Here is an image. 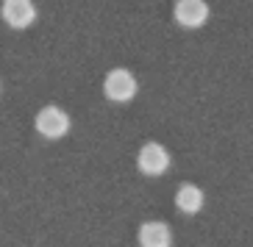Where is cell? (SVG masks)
Listing matches in <instances>:
<instances>
[{
    "instance_id": "cell-1",
    "label": "cell",
    "mask_w": 253,
    "mask_h": 247,
    "mask_svg": "<svg viewBox=\"0 0 253 247\" xmlns=\"http://www.w3.org/2000/svg\"><path fill=\"white\" fill-rule=\"evenodd\" d=\"M136 167H139L142 175L159 178V175H164L170 170V153L164 150V144L148 142V144H142L139 153H136Z\"/></svg>"
},
{
    "instance_id": "cell-2",
    "label": "cell",
    "mask_w": 253,
    "mask_h": 247,
    "mask_svg": "<svg viewBox=\"0 0 253 247\" xmlns=\"http://www.w3.org/2000/svg\"><path fill=\"white\" fill-rule=\"evenodd\" d=\"M136 89H139L136 78L128 72V70H123V67L109 70V75H106V81H103L106 98L114 100V103H128V100H134Z\"/></svg>"
},
{
    "instance_id": "cell-3",
    "label": "cell",
    "mask_w": 253,
    "mask_h": 247,
    "mask_svg": "<svg viewBox=\"0 0 253 247\" xmlns=\"http://www.w3.org/2000/svg\"><path fill=\"white\" fill-rule=\"evenodd\" d=\"M34 125H37V131L45 139H61V136L70 134V114L64 108H59V106H45L37 114Z\"/></svg>"
},
{
    "instance_id": "cell-4",
    "label": "cell",
    "mask_w": 253,
    "mask_h": 247,
    "mask_svg": "<svg viewBox=\"0 0 253 247\" xmlns=\"http://www.w3.org/2000/svg\"><path fill=\"white\" fill-rule=\"evenodd\" d=\"M0 17H3V23L8 28L23 31L28 25H34V20H37V6H34V0H3Z\"/></svg>"
},
{
    "instance_id": "cell-5",
    "label": "cell",
    "mask_w": 253,
    "mask_h": 247,
    "mask_svg": "<svg viewBox=\"0 0 253 247\" xmlns=\"http://www.w3.org/2000/svg\"><path fill=\"white\" fill-rule=\"evenodd\" d=\"M172 17L181 28H201L209 20V3L206 0H175Z\"/></svg>"
},
{
    "instance_id": "cell-6",
    "label": "cell",
    "mask_w": 253,
    "mask_h": 247,
    "mask_svg": "<svg viewBox=\"0 0 253 247\" xmlns=\"http://www.w3.org/2000/svg\"><path fill=\"white\" fill-rule=\"evenodd\" d=\"M136 239H139V247H172V231L167 222L148 219L139 225Z\"/></svg>"
},
{
    "instance_id": "cell-7",
    "label": "cell",
    "mask_w": 253,
    "mask_h": 247,
    "mask_svg": "<svg viewBox=\"0 0 253 247\" xmlns=\"http://www.w3.org/2000/svg\"><path fill=\"white\" fill-rule=\"evenodd\" d=\"M203 192L201 186H195V183H181L178 192H175V209L184 211V214H198L203 209Z\"/></svg>"
}]
</instances>
